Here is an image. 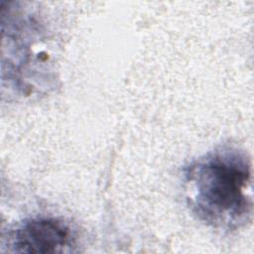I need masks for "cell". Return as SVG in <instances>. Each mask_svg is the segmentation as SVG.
<instances>
[{
    "instance_id": "obj_1",
    "label": "cell",
    "mask_w": 254,
    "mask_h": 254,
    "mask_svg": "<svg viewBox=\"0 0 254 254\" xmlns=\"http://www.w3.org/2000/svg\"><path fill=\"white\" fill-rule=\"evenodd\" d=\"M188 199L200 220L214 227L233 229L251 213V164L235 149L212 152L186 172Z\"/></svg>"
},
{
    "instance_id": "obj_2",
    "label": "cell",
    "mask_w": 254,
    "mask_h": 254,
    "mask_svg": "<svg viewBox=\"0 0 254 254\" xmlns=\"http://www.w3.org/2000/svg\"><path fill=\"white\" fill-rule=\"evenodd\" d=\"M8 245L17 253H63L73 245V236L64 221L41 216L27 219L11 231Z\"/></svg>"
}]
</instances>
